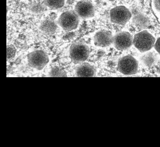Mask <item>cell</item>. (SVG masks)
Listing matches in <instances>:
<instances>
[{
  "label": "cell",
  "instance_id": "52a82bcc",
  "mask_svg": "<svg viewBox=\"0 0 160 147\" xmlns=\"http://www.w3.org/2000/svg\"><path fill=\"white\" fill-rule=\"evenodd\" d=\"M133 42V37L129 32L122 31L114 36L113 44L117 50L124 51L129 49Z\"/></svg>",
  "mask_w": 160,
  "mask_h": 147
},
{
  "label": "cell",
  "instance_id": "7a4b0ae2",
  "mask_svg": "<svg viewBox=\"0 0 160 147\" xmlns=\"http://www.w3.org/2000/svg\"><path fill=\"white\" fill-rule=\"evenodd\" d=\"M90 53L89 47L82 43H74L70 48V57L74 64L84 63L88 58Z\"/></svg>",
  "mask_w": 160,
  "mask_h": 147
},
{
  "label": "cell",
  "instance_id": "e0dca14e",
  "mask_svg": "<svg viewBox=\"0 0 160 147\" xmlns=\"http://www.w3.org/2000/svg\"><path fill=\"white\" fill-rule=\"evenodd\" d=\"M153 5L154 8L160 13V0H153Z\"/></svg>",
  "mask_w": 160,
  "mask_h": 147
},
{
  "label": "cell",
  "instance_id": "30bf717a",
  "mask_svg": "<svg viewBox=\"0 0 160 147\" xmlns=\"http://www.w3.org/2000/svg\"><path fill=\"white\" fill-rule=\"evenodd\" d=\"M96 73L94 67L87 63H80L77 66L76 69V74L77 77H92Z\"/></svg>",
  "mask_w": 160,
  "mask_h": 147
},
{
  "label": "cell",
  "instance_id": "8fae6325",
  "mask_svg": "<svg viewBox=\"0 0 160 147\" xmlns=\"http://www.w3.org/2000/svg\"><path fill=\"white\" fill-rule=\"evenodd\" d=\"M132 22L137 27L141 29L148 28L150 25V20L148 16L138 11L133 15Z\"/></svg>",
  "mask_w": 160,
  "mask_h": 147
},
{
  "label": "cell",
  "instance_id": "8992f818",
  "mask_svg": "<svg viewBox=\"0 0 160 147\" xmlns=\"http://www.w3.org/2000/svg\"><path fill=\"white\" fill-rule=\"evenodd\" d=\"M28 65L31 67L40 70L43 69L49 62L48 56L42 50H36L28 55Z\"/></svg>",
  "mask_w": 160,
  "mask_h": 147
},
{
  "label": "cell",
  "instance_id": "ba28073f",
  "mask_svg": "<svg viewBox=\"0 0 160 147\" xmlns=\"http://www.w3.org/2000/svg\"><path fill=\"white\" fill-rule=\"evenodd\" d=\"M74 11L82 19H88L94 17L95 9L92 2L89 0H81L76 4Z\"/></svg>",
  "mask_w": 160,
  "mask_h": 147
},
{
  "label": "cell",
  "instance_id": "3957f363",
  "mask_svg": "<svg viewBox=\"0 0 160 147\" xmlns=\"http://www.w3.org/2000/svg\"><path fill=\"white\" fill-rule=\"evenodd\" d=\"M79 17L75 11H68L62 13L58 18V24L66 31H71L78 27Z\"/></svg>",
  "mask_w": 160,
  "mask_h": 147
},
{
  "label": "cell",
  "instance_id": "4fadbf2b",
  "mask_svg": "<svg viewBox=\"0 0 160 147\" xmlns=\"http://www.w3.org/2000/svg\"><path fill=\"white\" fill-rule=\"evenodd\" d=\"M45 5L52 10L61 8L64 5L65 0H44Z\"/></svg>",
  "mask_w": 160,
  "mask_h": 147
},
{
  "label": "cell",
  "instance_id": "5bb4252c",
  "mask_svg": "<svg viewBox=\"0 0 160 147\" xmlns=\"http://www.w3.org/2000/svg\"><path fill=\"white\" fill-rule=\"evenodd\" d=\"M56 27L55 23L52 21L46 20L42 24L41 28L45 33H52L55 31Z\"/></svg>",
  "mask_w": 160,
  "mask_h": 147
},
{
  "label": "cell",
  "instance_id": "9a60e30c",
  "mask_svg": "<svg viewBox=\"0 0 160 147\" xmlns=\"http://www.w3.org/2000/svg\"><path fill=\"white\" fill-rule=\"evenodd\" d=\"M50 76L51 77L67 76L66 72L63 69L57 66L52 68L50 72Z\"/></svg>",
  "mask_w": 160,
  "mask_h": 147
},
{
  "label": "cell",
  "instance_id": "6da1fadb",
  "mask_svg": "<svg viewBox=\"0 0 160 147\" xmlns=\"http://www.w3.org/2000/svg\"><path fill=\"white\" fill-rule=\"evenodd\" d=\"M155 42L154 37L146 30L136 34L133 38V44L141 53L151 50L154 46Z\"/></svg>",
  "mask_w": 160,
  "mask_h": 147
},
{
  "label": "cell",
  "instance_id": "7c38bea8",
  "mask_svg": "<svg viewBox=\"0 0 160 147\" xmlns=\"http://www.w3.org/2000/svg\"><path fill=\"white\" fill-rule=\"evenodd\" d=\"M140 60L141 63L147 67H151L158 60V56L153 52H149L141 56Z\"/></svg>",
  "mask_w": 160,
  "mask_h": 147
},
{
  "label": "cell",
  "instance_id": "5b68a950",
  "mask_svg": "<svg viewBox=\"0 0 160 147\" xmlns=\"http://www.w3.org/2000/svg\"><path fill=\"white\" fill-rule=\"evenodd\" d=\"M132 14L126 7L120 5L113 8L110 12L111 22L119 25H124L128 22Z\"/></svg>",
  "mask_w": 160,
  "mask_h": 147
},
{
  "label": "cell",
  "instance_id": "9c48e42d",
  "mask_svg": "<svg viewBox=\"0 0 160 147\" xmlns=\"http://www.w3.org/2000/svg\"><path fill=\"white\" fill-rule=\"evenodd\" d=\"M113 37L112 32L102 29L97 32L94 37V44L96 46L105 48L113 44Z\"/></svg>",
  "mask_w": 160,
  "mask_h": 147
},
{
  "label": "cell",
  "instance_id": "277c9868",
  "mask_svg": "<svg viewBox=\"0 0 160 147\" xmlns=\"http://www.w3.org/2000/svg\"><path fill=\"white\" fill-rule=\"evenodd\" d=\"M117 69L120 73L125 75L135 74L138 70V61L131 55L124 56L119 60Z\"/></svg>",
  "mask_w": 160,
  "mask_h": 147
},
{
  "label": "cell",
  "instance_id": "ac0fdd59",
  "mask_svg": "<svg viewBox=\"0 0 160 147\" xmlns=\"http://www.w3.org/2000/svg\"><path fill=\"white\" fill-rule=\"evenodd\" d=\"M154 47L156 51L160 55V37L158 38L156 41Z\"/></svg>",
  "mask_w": 160,
  "mask_h": 147
},
{
  "label": "cell",
  "instance_id": "2e32d148",
  "mask_svg": "<svg viewBox=\"0 0 160 147\" xmlns=\"http://www.w3.org/2000/svg\"><path fill=\"white\" fill-rule=\"evenodd\" d=\"M16 49L12 45H8L7 46V59H11L14 58L16 54Z\"/></svg>",
  "mask_w": 160,
  "mask_h": 147
}]
</instances>
